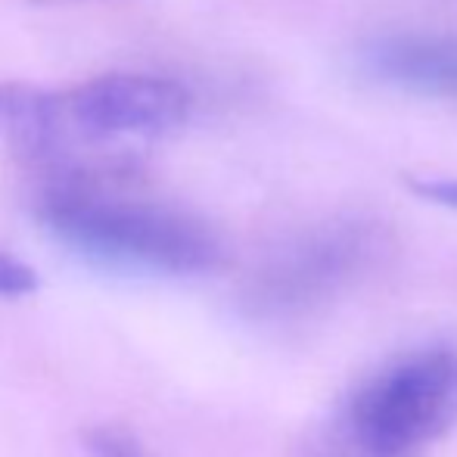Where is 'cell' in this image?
<instances>
[{
	"label": "cell",
	"mask_w": 457,
	"mask_h": 457,
	"mask_svg": "<svg viewBox=\"0 0 457 457\" xmlns=\"http://www.w3.org/2000/svg\"><path fill=\"white\" fill-rule=\"evenodd\" d=\"M190 115L184 85L150 72H103L62 91L0 81V137L50 184L128 181L137 150Z\"/></svg>",
	"instance_id": "obj_1"
},
{
	"label": "cell",
	"mask_w": 457,
	"mask_h": 457,
	"mask_svg": "<svg viewBox=\"0 0 457 457\" xmlns=\"http://www.w3.org/2000/svg\"><path fill=\"white\" fill-rule=\"evenodd\" d=\"M457 427V345L427 343L370 370L308 429L299 457H427Z\"/></svg>",
	"instance_id": "obj_2"
},
{
	"label": "cell",
	"mask_w": 457,
	"mask_h": 457,
	"mask_svg": "<svg viewBox=\"0 0 457 457\" xmlns=\"http://www.w3.org/2000/svg\"><path fill=\"white\" fill-rule=\"evenodd\" d=\"M37 221L69 249L153 274H205L221 262L218 234L190 212L128 193V181L50 184Z\"/></svg>",
	"instance_id": "obj_3"
},
{
	"label": "cell",
	"mask_w": 457,
	"mask_h": 457,
	"mask_svg": "<svg viewBox=\"0 0 457 457\" xmlns=\"http://www.w3.org/2000/svg\"><path fill=\"white\" fill-rule=\"evenodd\" d=\"M383 224L370 218H330L289 237L249 277V314L295 320L333 305L355 289L386 253Z\"/></svg>",
	"instance_id": "obj_4"
},
{
	"label": "cell",
	"mask_w": 457,
	"mask_h": 457,
	"mask_svg": "<svg viewBox=\"0 0 457 457\" xmlns=\"http://www.w3.org/2000/svg\"><path fill=\"white\" fill-rule=\"evenodd\" d=\"M361 62L395 91L457 103V37L383 35L361 50Z\"/></svg>",
	"instance_id": "obj_5"
},
{
	"label": "cell",
	"mask_w": 457,
	"mask_h": 457,
	"mask_svg": "<svg viewBox=\"0 0 457 457\" xmlns=\"http://www.w3.org/2000/svg\"><path fill=\"white\" fill-rule=\"evenodd\" d=\"M81 442H85V448L91 457H150L146 448H140V442L134 439L128 429L109 427V423L85 429Z\"/></svg>",
	"instance_id": "obj_6"
},
{
	"label": "cell",
	"mask_w": 457,
	"mask_h": 457,
	"mask_svg": "<svg viewBox=\"0 0 457 457\" xmlns=\"http://www.w3.org/2000/svg\"><path fill=\"white\" fill-rule=\"evenodd\" d=\"M37 289V274L22 259L0 249V299H22Z\"/></svg>",
	"instance_id": "obj_7"
},
{
	"label": "cell",
	"mask_w": 457,
	"mask_h": 457,
	"mask_svg": "<svg viewBox=\"0 0 457 457\" xmlns=\"http://www.w3.org/2000/svg\"><path fill=\"white\" fill-rule=\"evenodd\" d=\"M408 187L423 203L442 205V209L457 212V178L448 175H414L408 178Z\"/></svg>",
	"instance_id": "obj_8"
}]
</instances>
